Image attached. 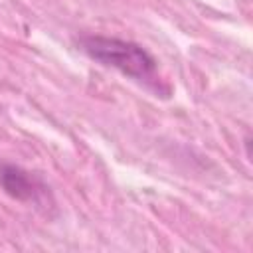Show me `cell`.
Instances as JSON below:
<instances>
[{
  "instance_id": "1",
  "label": "cell",
  "mask_w": 253,
  "mask_h": 253,
  "mask_svg": "<svg viewBox=\"0 0 253 253\" xmlns=\"http://www.w3.org/2000/svg\"><path fill=\"white\" fill-rule=\"evenodd\" d=\"M81 49L95 61L115 67L132 79H150L156 71L154 57L138 43L121 38L87 36L81 40Z\"/></svg>"
},
{
  "instance_id": "2",
  "label": "cell",
  "mask_w": 253,
  "mask_h": 253,
  "mask_svg": "<svg viewBox=\"0 0 253 253\" xmlns=\"http://www.w3.org/2000/svg\"><path fill=\"white\" fill-rule=\"evenodd\" d=\"M0 188L18 202H42L47 194L43 182L14 164H0Z\"/></svg>"
}]
</instances>
